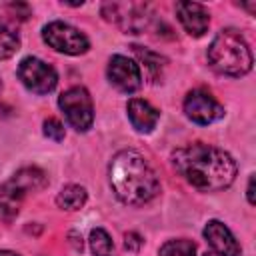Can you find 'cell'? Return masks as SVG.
I'll list each match as a JSON object with an SVG mask.
<instances>
[{
	"label": "cell",
	"instance_id": "cell-5",
	"mask_svg": "<svg viewBox=\"0 0 256 256\" xmlns=\"http://www.w3.org/2000/svg\"><path fill=\"white\" fill-rule=\"evenodd\" d=\"M42 40L56 52L70 54V56L84 54L90 48V40L86 38L84 32L60 20H54L42 28Z\"/></svg>",
	"mask_w": 256,
	"mask_h": 256
},
{
	"label": "cell",
	"instance_id": "cell-14",
	"mask_svg": "<svg viewBox=\"0 0 256 256\" xmlns=\"http://www.w3.org/2000/svg\"><path fill=\"white\" fill-rule=\"evenodd\" d=\"M22 200H24V196L20 192H16L8 182H4L0 186V220L12 222L20 212Z\"/></svg>",
	"mask_w": 256,
	"mask_h": 256
},
{
	"label": "cell",
	"instance_id": "cell-16",
	"mask_svg": "<svg viewBox=\"0 0 256 256\" xmlns=\"http://www.w3.org/2000/svg\"><path fill=\"white\" fill-rule=\"evenodd\" d=\"M20 48V36L8 20H0V60L14 56Z\"/></svg>",
	"mask_w": 256,
	"mask_h": 256
},
{
	"label": "cell",
	"instance_id": "cell-10",
	"mask_svg": "<svg viewBox=\"0 0 256 256\" xmlns=\"http://www.w3.org/2000/svg\"><path fill=\"white\" fill-rule=\"evenodd\" d=\"M204 238L210 244L212 252L218 256H240L242 248L236 242L230 228L220 220H208L204 226Z\"/></svg>",
	"mask_w": 256,
	"mask_h": 256
},
{
	"label": "cell",
	"instance_id": "cell-20",
	"mask_svg": "<svg viewBox=\"0 0 256 256\" xmlns=\"http://www.w3.org/2000/svg\"><path fill=\"white\" fill-rule=\"evenodd\" d=\"M44 136L54 140V142H62L64 140V124L58 120V118H46L44 120Z\"/></svg>",
	"mask_w": 256,
	"mask_h": 256
},
{
	"label": "cell",
	"instance_id": "cell-1",
	"mask_svg": "<svg viewBox=\"0 0 256 256\" xmlns=\"http://www.w3.org/2000/svg\"><path fill=\"white\" fill-rule=\"evenodd\" d=\"M174 170L196 190L218 192L236 180V162L222 148L194 142L172 152Z\"/></svg>",
	"mask_w": 256,
	"mask_h": 256
},
{
	"label": "cell",
	"instance_id": "cell-24",
	"mask_svg": "<svg viewBox=\"0 0 256 256\" xmlns=\"http://www.w3.org/2000/svg\"><path fill=\"white\" fill-rule=\"evenodd\" d=\"M202 256H216L214 252H206V254H202Z\"/></svg>",
	"mask_w": 256,
	"mask_h": 256
},
{
	"label": "cell",
	"instance_id": "cell-4",
	"mask_svg": "<svg viewBox=\"0 0 256 256\" xmlns=\"http://www.w3.org/2000/svg\"><path fill=\"white\" fill-rule=\"evenodd\" d=\"M58 106L64 112L68 124L76 132H86L90 130L94 122V106L88 90L84 86H72L66 92L58 96Z\"/></svg>",
	"mask_w": 256,
	"mask_h": 256
},
{
	"label": "cell",
	"instance_id": "cell-18",
	"mask_svg": "<svg viewBox=\"0 0 256 256\" xmlns=\"http://www.w3.org/2000/svg\"><path fill=\"white\" fill-rule=\"evenodd\" d=\"M158 256H196V244L186 238L168 240L160 246Z\"/></svg>",
	"mask_w": 256,
	"mask_h": 256
},
{
	"label": "cell",
	"instance_id": "cell-17",
	"mask_svg": "<svg viewBox=\"0 0 256 256\" xmlns=\"http://www.w3.org/2000/svg\"><path fill=\"white\" fill-rule=\"evenodd\" d=\"M132 50H134V54H136V58L144 64V68L148 70V74H150V78H158V76H162V68H164V64H166V60L160 56V54H156V52H152V50H148V48H142V46H132Z\"/></svg>",
	"mask_w": 256,
	"mask_h": 256
},
{
	"label": "cell",
	"instance_id": "cell-11",
	"mask_svg": "<svg viewBox=\"0 0 256 256\" xmlns=\"http://www.w3.org/2000/svg\"><path fill=\"white\" fill-rule=\"evenodd\" d=\"M174 10H176V16H178L182 28L190 36L200 38V36L206 34V30L210 26V14L202 4H198V2H176Z\"/></svg>",
	"mask_w": 256,
	"mask_h": 256
},
{
	"label": "cell",
	"instance_id": "cell-7",
	"mask_svg": "<svg viewBox=\"0 0 256 256\" xmlns=\"http://www.w3.org/2000/svg\"><path fill=\"white\" fill-rule=\"evenodd\" d=\"M16 74H18L20 82H22L30 92H34V94H48V92H52V90L56 88V84H58V74H56V70H54L48 62H44V60H40V58H36V56H26V58H22L20 64H18Z\"/></svg>",
	"mask_w": 256,
	"mask_h": 256
},
{
	"label": "cell",
	"instance_id": "cell-2",
	"mask_svg": "<svg viewBox=\"0 0 256 256\" xmlns=\"http://www.w3.org/2000/svg\"><path fill=\"white\" fill-rule=\"evenodd\" d=\"M108 180L116 198L130 206H142L160 192L156 172L136 150H120L114 154L108 166Z\"/></svg>",
	"mask_w": 256,
	"mask_h": 256
},
{
	"label": "cell",
	"instance_id": "cell-3",
	"mask_svg": "<svg viewBox=\"0 0 256 256\" xmlns=\"http://www.w3.org/2000/svg\"><path fill=\"white\" fill-rule=\"evenodd\" d=\"M208 62L224 76H244L252 70L254 60L244 36L234 28H224L208 46Z\"/></svg>",
	"mask_w": 256,
	"mask_h": 256
},
{
	"label": "cell",
	"instance_id": "cell-21",
	"mask_svg": "<svg viewBox=\"0 0 256 256\" xmlns=\"http://www.w3.org/2000/svg\"><path fill=\"white\" fill-rule=\"evenodd\" d=\"M142 244H144V240H142L140 234H136V232H128V234L124 236V248H126L128 252H138V250L142 248Z\"/></svg>",
	"mask_w": 256,
	"mask_h": 256
},
{
	"label": "cell",
	"instance_id": "cell-22",
	"mask_svg": "<svg viewBox=\"0 0 256 256\" xmlns=\"http://www.w3.org/2000/svg\"><path fill=\"white\" fill-rule=\"evenodd\" d=\"M254 180H256V176L254 174H250V178H248V188H246V198H248V204H256V198H254Z\"/></svg>",
	"mask_w": 256,
	"mask_h": 256
},
{
	"label": "cell",
	"instance_id": "cell-23",
	"mask_svg": "<svg viewBox=\"0 0 256 256\" xmlns=\"http://www.w3.org/2000/svg\"><path fill=\"white\" fill-rule=\"evenodd\" d=\"M0 256H20V254H16L12 250H0Z\"/></svg>",
	"mask_w": 256,
	"mask_h": 256
},
{
	"label": "cell",
	"instance_id": "cell-8",
	"mask_svg": "<svg viewBox=\"0 0 256 256\" xmlns=\"http://www.w3.org/2000/svg\"><path fill=\"white\" fill-rule=\"evenodd\" d=\"M184 114L194 124L206 126V124H212V122L220 120L224 116V108L210 92L198 88V90H192V92L186 94V98H184Z\"/></svg>",
	"mask_w": 256,
	"mask_h": 256
},
{
	"label": "cell",
	"instance_id": "cell-9",
	"mask_svg": "<svg viewBox=\"0 0 256 256\" xmlns=\"http://www.w3.org/2000/svg\"><path fill=\"white\" fill-rule=\"evenodd\" d=\"M106 76H108L110 84L124 94H132L142 86L140 66L132 58L122 56V54H114L110 58L108 68H106Z\"/></svg>",
	"mask_w": 256,
	"mask_h": 256
},
{
	"label": "cell",
	"instance_id": "cell-6",
	"mask_svg": "<svg viewBox=\"0 0 256 256\" xmlns=\"http://www.w3.org/2000/svg\"><path fill=\"white\" fill-rule=\"evenodd\" d=\"M104 20L120 26L126 34H140L148 22V6L136 2H106L102 6Z\"/></svg>",
	"mask_w": 256,
	"mask_h": 256
},
{
	"label": "cell",
	"instance_id": "cell-13",
	"mask_svg": "<svg viewBox=\"0 0 256 256\" xmlns=\"http://www.w3.org/2000/svg\"><path fill=\"white\" fill-rule=\"evenodd\" d=\"M8 184H10L16 192H20V194L26 198V194L42 190V188L48 184V178H46V174H44L40 168L28 166V168L18 170V172L8 180Z\"/></svg>",
	"mask_w": 256,
	"mask_h": 256
},
{
	"label": "cell",
	"instance_id": "cell-15",
	"mask_svg": "<svg viewBox=\"0 0 256 256\" xmlns=\"http://www.w3.org/2000/svg\"><path fill=\"white\" fill-rule=\"evenodd\" d=\"M86 200H88V192L80 184H66L56 196V204L62 210H80L86 204Z\"/></svg>",
	"mask_w": 256,
	"mask_h": 256
},
{
	"label": "cell",
	"instance_id": "cell-19",
	"mask_svg": "<svg viewBox=\"0 0 256 256\" xmlns=\"http://www.w3.org/2000/svg\"><path fill=\"white\" fill-rule=\"evenodd\" d=\"M90 250L94 256H112V250H114V244H112V238L108 236V232L104 228H94L90 232Z\"/></svg>",
	"mask_w": 256,
	"mask_h": 256
},
{
	"label": "cell",
	"instance_id": "cell-12",
	"mask_svg": "<svg viewBox=\"0 0 256 256\" xmlns=\"http://www.w3.org/2000/svg\"><path fill=\"white\" fill-rule=\"evenodd\" d=\"M126 114H128V120L134 126V130L140 134L152 132L160 118V112L144 98H130L126 104Z\"/></svg>",
	"mask_w": 256,
	"mask_h": 256
}]
</instances>
